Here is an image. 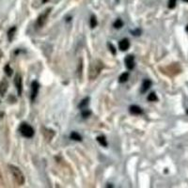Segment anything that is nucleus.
Returning <instances> with one entry per match:
<instances>
[{
	"mask_svg": "<svg viewBox=\"0 0 188 188\" xmlns=\"http://www.w3.org/2000/svg\"><path fill=\"white\" fill-rule=\"evenodd\" d=\"M104 69V63L101 59H94L89 66V70H88V77L90 80H94L96 79L101 72L102 70Z\"/></svg>",
	"mask_w": 188,
	"mask_h": 188,
	"instance_id": "1",
	"label": "nucleus"
},
{
	"mask_svg": "<svg viewBox=\"0 0 188 188\" xmlns=\"http://www.w3.org/2000/svg\"><path fill=\"white\" fill-rule=\"evenodd\" d=\"M9 169L17 185H23L25 183V176H24L23 172L19 168L13 166V164H9Z\"/></svg>",
	"mask_w": 188,
	"mask_h": 188,
	"instance_id": "2",
	"label": "nucleus"
},
{
	"mask_svg": "<svg viewBox=\"0 0 188 188\" xmlns=\"http://www.w3.org/2000/svg\"><path fill=\"white\" fill-rule=\"evenodd\" d=\"M19 131L21 133V135L23 136H25L27 138H31L33 137L34 135V129L32 126H30L29 124L26 123V122H24L20 125V128H19Z\"/></svg>",
	"mask_w": 188,
	"mask_h": 188,
	"instance_id": "3",
	"label": "nucleus"
},
{
	"mask_svg": "<svg viewBox=\"0 0 188 188\" xmlns=\"http://www.w3.org/2000/svg\"><path fill=\"white\" fill-rule=\"evenodd\" d=\"M50 13H51V9H46L41 14H40V16L37 19V26L39 28H42L45 25V23H46L47 19H48Z\"/></svg>",
	"mask_w": 188,
	"mask_h": 188,
	"instance_id": "4",
	"label": "nucleus"
},
{
	"mask_svg": "<svg viewBox=\"0 0 188 188\" xmlns=\"http://www.w3.org/2000/svg\"><path fill=\"white\" fill-rule=\"evenodd\" d=\"M14 84L16 86V89L18 92V95L21 96L22 91H23V82H22V77L20 75H16L14 78Z\"/></svg>",
	"mask_w": 188,
	"mask_h": 188,
	"instance_id": "5",
	"label": "nucleus"
},
{
	"mask_svg": "<svg viewBox=\"0 0 188 188\" xmlns=\"http://www.w3.org/2000/svg\"><path fill=\"white\" fill-rule=\"evenodd\" d=\"M40 89V85L37 81H33L31 84V101H34L38 95V92Z\"/></svg>",
	"mask_w": 188,
	"mask_h": 188,
	"instance_id": "6",
	"label": "nucleus"
},
{
	"mask_svg": "<svg viewBox=\"0 0 188 188\" xmlns=\"http://www.w3.org/2000/svg\"><path fill=\"white\" fill-rule=\"evenodd\" d=\"M152 84V81H151L150 79H145V80H143L142 85H141V87H140V92L142 93V94L146 93V92L151 88Z\"/></svg>",
	"mask_w": 188,
	"mask_h": 188,
	"instance_id": "7",
	"label": "nucleus"
},
{
	"mask_svg": "<svg viewBox=\"0 0 188 188\" xmlns=\"http://www.w3.org/2000/svg\"><path fill=\"white\" fill-rule=\"evenodd\" d=\"M125 66L128 70H133L135 68V57L132 55H129L125 58Z\"/></svg>",
	"mask_w": 188,
	"mask_h": 188,
	"instance_id": "8",
	"label": "nucleus"
},
{
	"mask_svg": "<svg viewBox=\"0 0 188 188\" xmlns=\"http://www.w3.org/2000/svg\"><path fill=\"white\" fill-rule=\"evenodd\" d=\"M130 47V41L128 39H123L119 42V48L121 51H127Z\"/></svg>",
	"mask_w": 188,
	"mask_h": 188,
	"instance_id": "9",
	"label": "nucleus"
},
{
	"mask_svg": "<svg viewBox=\"0 0 188 188\" xmlns=\"http://www.w3.org/2000/svg\"><path fill=\"white\" fill-rule=\"evenodd\" d=\"M8 87H9V83L7 80L3 79L1 82H0V95L1 96L5 95V93L8 90Z\"/></svg>",
	"mask_w": 188,
	"mask_h": 188,
	"instance_id": "10",
	"label": "nucleus"
},
{
	"mask_svg": "<svg viewBox=\"0 0 188 188\" xmlns=\"http://www.w3.org/2000/svg\"><path fill=\"white\" fill-rule=\"evenodd\" d=\"M129 111H130V113L133 114V115H140V114L143 113L142 108L139 107L138 105H131L130 108H129Z\"/></svg>",
	"mask_w": 188,
	"mask_h": 188,
	"instance_id": "11",
	"label": "nucleus"
},
{
	"mask_svg": "<svg viewBox=\"0 0 188 188\" xmlns=\"http://www.w3.org/2000/svg\"><path fill=\"white\" fill-rule=\"evenodd\" d=\"M97 141L98 142L100 143V145H102L103 147H107V140H106V138H105V135H99V136H97Z\"/></svg>",
	"mask_w": 188,
	"mask_h": 188,
	"instance_id": "12",
	"label": "nucleus"
},
{
	"mask_svg": "<svg viewBox=\"0 0 188 188\" xmlns=\"http://www.w3.org/2000/svg\"><path fill=\"white\" fill-rule=\"evenodd\" d=\"M70 139L75 140V141H81L82 140V136L77 132H72L70 135Z\"/></svg>",
	"mask_w": 188,
	"mask_h": 188,
	"instance_id": "13",
	"label": "nucleus"
},
{
	"mask_svg": "<svg viewBox=\"0 0 188 188\" xmlns=\"http://www.w3.org/2000/svg\"><path fill=\"white\" fill-rule=\"evenodd\" d=\"M88 101H89V98H88V97L83 99V100L80 102V104L78 105V107H79L81 110L84 109V108H87V106H88Z\"/></svg>",
	"mask_w": 188,
	"mask_h": 188,
	"instance_id": "14",
	"label": "nucleus"
},
{
	"mask_svg": "<svg viewBox=\"0 0 188 188\" xmlns=\"http://www.w3.org/2000/svg\"><path fill=\"white\" fill-rule=\"evenodd\" d=\"M114 28H118V29H120L123 27V21L122 19H117L115 22H114Z\"/></svg>",
	"mask_w": 188,
	"mask_h": 188,
	"instance_id": "15",
	"label": "nucleus"
},
{
	"mask_svg": "<svg viewBox=\"0 0 188 188\" xmlns=\"http://www.w3.org/2000/svg\"><path fill=\"white\" fill-rule=\"evenodd\" d=\"M129 78V73H123L120 75L119 77V82L120 83H125Z\"/></svg>",
	"mask_w": 188,
	"mask_h": 188,
	"instance_id": "16",
	"label": "nucleus"
},
{
	"mask_svg": "<svg viewBox=\"0 0 188 188\" xmlns=\"http://www.w3.org/2000/svg\"><path fill=\"white\" fill-rule=\"evenodd\" d=\"M15 31H16V28H15V27L11 28L9 30V33H8L9 41H12V39H13V37H14V34H15Z\"/></svg>",
	"mask_w": 188,
	"mask_h": 188,
	"instance_id": "17",
	"label": "nucleus"
},
{
	"mask_svg": "<svg viewBox=\"0 0 188 188\" xmlns=\"http://www.w3.org/2000/svg\"><path fill=\"white\" fill-rule=\"evenodd\" d=\"M96 26H97V19H96L95 16L92 15V16L90 17V28H94Z\"/></svg>",
	"mask_w": 188,
	"mask_h": 188,
	"instance_id": "18",
	"label": "nucleus"
},
{
	"mask_svg": "<svg viewBox=\"0 0 188 188\" xmlns=\"http://www.w3.org/2000/svg\"><path fill=\"white\" fill-rule=\"evenodd\" d=\"M158 100L157 96H156V94L154 92H152L149 94V96H148V101L150 102H156Z\"/></svg>",
	"mask_w": 188,
	"mask_h": 188,
	"instance_id": "19",
	"label": "nucleus"
},
{
	"mask_svg": "<svg viewBox=\"0 0 188 188\" xmlns=\"http://www.w3.org/2000/svg\"><path fill=\"white\" fill-rule=\"evenodd\" d=\"M4 70H5V73H6V75H8V76H11L12 75V69L10 67V65H6L5 66V68H4Z\"/></svg>",
	"mask_w": 188,
	"mask_h": 188,
	"instance_id": "20",
	"label": "nucleus"
},
{
	"mask_svg": "<svg viewBox=\"0 0 188 188\" xmlns=\"http://www.w3.org/2000/svg\"><path fill=\"white\" fill-rule=\"evenodd\" d=\"M82 70H83V62H82V59H79V63H78V69H77V73H78L79 77H80V76H81V75H82Z\"/></svg>",
	"mask_w": 188,
	"mask_h": 188,
	"instance_id": "21",
	"label": "nucleus"
},
{
	"mask_svg": "<svg viewBox=\"0 0 188 188\" xmlns=\"http://www.w3.org/2000/svg\"><path fill=\"white\" fill-rule=\"evenodd\" d=\"M90 114H91V111H90V110H88V109H87V108L82 109V116H83V118H88V117L90 116Z\"/></svg>",
	"mask_w": 188,
	"mask_h": 188,
	"instance_id": "22",
	"label": "nucleus"
},
{
	"mask_svg": "<svg viewBox=\"0 0 188 188\" xmlns=\"http://www.w3.org/2000/svg\"><path fill=\"white\" fill-rule=\"evenodd\" d=\"M177 0H169V9H174L176 7Z\"/></svg>",
	"mask_w": 188,
	"mask_h": 188,
	"instance_id": "23",
	"label": "nucleus"
},
{
	"mask_svg": "<svg viewBox=\"0 0 188 188\" xmlns=\"http://www.w3.org/2000/svg\"><path fill=\"white\" fill-rule=\"evenodd\" d=\"M108 47H109V50L112 52L113 55H116L117 51H116V48H115V46L112 44V43H108Z\"/></svg>",
	"mask_w": 188,
	"mask_h": 188,
	"instance_id": "24",
	"label": "nucleus"
},
{
	"mask_svg": "<svg viewBox=\"0 0 188 188\" xmlns=\"http://www.w3.org/2000/svg\"><path fill=\"white\" fill-rule=\"evenodd\" d=\"M132 33L135 35V36H138V35H140V33H141V30L140 29H136V30H134V31H132Z\"/></svg>",
	"mask_w": 188,
	"mask_h": 188,
	"instance_id": "25",
	"label": "nucleus"
},
{
	"mask_svg": "<svg viewBox=\"0 0 188 188\" xmlns=\"http://www.w3.org/2000/svg\"><path fill=\"white\" fill-rule=\"evenodd\" d=\"M0 183H2V177H1V174H0Z\"/></svg>",
	"mask_w": 188,
	"mask_h": 188,
	"instance_id": "26",
	"label": "nucleus"
},
{
	"mask_svg": "<svg viewBox=\"0 0 188 188\" xmlns=\"http://www.w3.org/2000/svg\"><path fill=\"white\" fill-rule=\"evenodd\" d=\"M185 30H186V31H187V32H188V25H187V26H186V28H185Z\"/></svg>",
	"mask_w": 188,
	"mask_h": 188,
	"instance_id": "27",
	"label": "nucleus"
},
{
	"mask_svg": "<svg viewBox=\"0 0 188 188\" xmlns=\"http://www.w3.org/2000/svg\"><path fill=\"white\" fill-rule=\"evenodd\" d=\"M186 113H187V115H188V109L186 110Z\"/></svg>",
	"mask_w": 188,
	"mask_h": 188,
	"instance_id": "28",
	"label": "nucleus"
}]
</instances>
